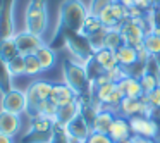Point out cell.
<instances>
[{
    "label": "cell",
    "mask_w": 160,
    "mask_h": 143,
    "mask_svg": "<svg viewBox=\"0 0 160 143\" xmlns=\"http://www.w3.org/2000/svg\"><path fill=\"white\" fill-rule=\"evenodd\" d=\"M64 79H66L67 86L78 95V98L93 97V93L90 91L93 83L88 78L86 69H84L83 64L74 62V60H66L64 62Z\"/></svg>",
    "instance_id": "6da1fadb"
},
{
    "label": "cell",
    "mask_w": 160,
    "mask_h": 143,
    "mask_svg": "<svg viewBox=\"0 0 160 143\" xmlns=\"http://www.w3.org/2000/svg\"><path fill=\"white\" fill-rule=\"evenodd\" d=\"M88 18V7L81 0H64L60 5V23L71 31L83 33L84 21Z\"/></svg>",
    "instance_id": "7a4b0ae2"
},
{
    "label": "cell",
    "mask_w": 160,
    "mask_h": 143,
    "mask_svg": "<svg viewBox=\"0 0 160 143\" xmlns=\"http://www.w3.org/2000/svg\"><path fill=\"white\" fill-rule=\"evenodd\" d=\"M48 26L47 0H29L26 9V31L42 36Z\"/></svg>",
    "instance_id": "3957f363"
},
{
    "label": "cell",
    "mask_w": 160,
    "mask_h": 143,
    "mask_svg": "<svg viewBox=\"0 0 160 143\" xmlns=\"http://www.w3.org/2000/svg\"><path fill=\"white\" fill-rule=\"evenodd\" d=\"M53 136H55V121L38 115L33 119L31 128L21 143H52Z\"/></svg>",
    "instance_id": "277c9868"
},
{
    "label": "cell",
    "mask_w": 160,
    "mask_h": 143,
    "mask_svg": "<svg viewBox=\"0 0 160 143\" xmlns=\"http://www.w3.org/2000/svg\"><path fill=\"white\" fill-rule=\"evenodd\" d=\"M52 90H53V84L48 83V81H35V83L29 84V88L26 90V97H28V114L31 119L38 117V109H40V104L45 100H48L50 95H52Z\"/></svg>",
    "instance_id": "5b68a950"
},
{
    "label": "cell",
    "mask_w": 160,
    "mask_h": 143,
    "mask_svg": "<svg viewBox=\"0 0 160 143\" xmlns=\"http://www.w3.org/2000/svg\"><path fill=\"white\" fill-rule=\"evenodd\" d=\"M64 40H66L67 47L71 49V52H72L74 55L78 57L79 64H83V66H84V64H86L90 59H93L95 50L91 49L90 40H88L86 35L67 29V31H66V36H64Z\"/></svg>",
    "instance_id": "8992f818"
},
{
    "label": "cell",
    "mask_w": 160,
    "mask_h": 143,
    "mask_svg": "<svg viewBox=\"0 0 160 143\" xmlns=\"http://www.w3.org/2000/svg\"><path fill=\"white\" fill-rule=\"evenodd\" d=\"M121 35H122V42L126 45H131V47H141L143 42H145V36H146V31L143 29V26L139 24L138 21L134 19H126L121 26Z\"/></svg>",
    "instance_id": "52a82bcc"
},
{
    "label": "cell",
    "mask_w": 160,
    "mask_h": 143,
    "mask_svg": "<svg viewBox=\"0 0 160 143\" xmlns=\"http://www.w3.org/2000/svg\"><path fill=\"white\" fill-rule=\"evenodd\" d=\"M98 18H100L102 24H103L105 28H108V29L110 28H119L126 19H129V9L117 0L115 4H112L110 7L105 9Z\"/></svg>",
    "instance_id": "ba28073f"
},
{
    "label": "cell",
    "mask_w": 160,
    "mask_h": 143,
    "mask_svg": "<svg viewBox=\"0 0 160 143\" xmlns=\"http://www.w3.org/2000/svg\"><path fill=\"white\" fill-rule=\"evenodd\" d=\"M2 110L5 112H12V114H19L28 110V97H26V91L22 90H11L7 93L2 95Z\"/></svg>",
    "instance_id": "9c48e42d"
},
{
    "label": "cell",
    "mask_w": 160,
    "mask_h": 143,
    "mask_svg": "<svg viewBox=\"0 0 160 143\" xmlns=\"http://www.w3.org/2000/svg\"><path fill=\"white\" fill-rule=\"evenodd\" d=\"M14 4L16 0H4L0 9V42L14 36Z\"/></svg>",
    "instance_id": "30bf717a"
},
{
    "label": "cell",
    "mask_w": 160,
    "mask_h": 143,
    "mask_svg": "<svg viewBox=\"0 0 160 143\" xmlns=\"http://www.w3.org/2000/svg\"><path fill=\"white\" fill-rule=\"evenodd\" d=\"M129 126H131L132 136H145V138H157V122L152 117H145V115H134L129 117Z\"/></svg>",
    "instance_id": "8fae6325"
},
{
    "label": "cell",
    "mask_w": 160,
    "mask_h": 143,
    "mask_svg": "<svg viewBox=\"0 0 160 143\" xmlns=\"http://www.w3.org/2000/svg\"><path fill=\"white\" fill-rule=\"evenodd\" d=\"M14 42L18 45V50L21 55H33V54L38 52V49L45 43L42 42V36L33 35L29 31H21L18 35H14Z\"/></svg>",
    "instance_id": "7c38bea8"
},
{
    "label": "cell",
    "mask_w": 160,
    "mask_h": 143,
    "mask_svg": "<svg viewBox=\"0 0 160 143\" xmlns=\"http://www.w3.org/2000/svg\"><path fill=\"white\" fill-rule=\"evenodd\" d=\"M64 129H66L67 135L74 136V138L81 140V141H86L88 136L91 135V131H93V129H91V124L86 121V117H84L83 114H78L71 122H67Z\"/></svg>",
    "instance_id": "4fadbf2b"
},
{
    "label": "cell",
    "mask_w": 160,
    "mask_h": 143,
    "mask_svg": "<svg viewBox=\"0 0 160 143\" xmlns=\"http://www.w3.org/2000/svg\"><path fill=\"white\" fill-rule=\"evenodd\" d=\"M21 129V115L12 112L0 110V133L14 138Z\"/></svg>",
    "instance_id": "5bb4252c"
},
{
    "label": "cell",
    "mask_w": 160,
    "mask_h": 143,
    "mask_svg": "<svg viewBox=\"0 0 160 143\" xmlns=\"http://www.w3.org/2000/svg\"><path fill=\"white\" fill-rule=\"evenodd\" d=\"M78 114H81V102L76 98V100H72L71 104L62 105V107L57 109L55 124H57V126H62V128H66L67 122H71Z\"/></svg>",
    "instance_id": "9a60e30c"
},
{
    "label": "cell",
    "mask_w": 160,
    "mask_h": 143,
    "mask_svg": "<svg viewBox=\"0 0 160 143\" xmlns=\"http://www.w3.org/2000/svg\"><path fill=\"white\" fill-rule=\"evenodd\" d=\"M78 95L67 86L66 83H57L53 84V90H52V95H50V100L57 105V107H62V105H67L71 104L72 100H76Z\"/></svg>",
    "instance_id": "2e32d148"
},
{
    "label": "cell",
    "mask_w": 160,
    "mask_h": 143,
    "mask_svg": "<svg viewBox=\"0 0 160 143\" xmlns=\"http://www.w3.org/2000/svg\"><path fill=\"white\" fill-rule=\"evenodd\" d=\"M108 136L114 140V143L129 140L131 138V126H129V121L124 117H115L114 122H112V126H110V129H108Z\"/></svg>",
    "instance_id": "e0dca14e"
},
{
    "label": "cell",
    "mask_w": 160,
    "mask_h": 143,
    "mask_svg": "<svg viewBox=\"0 0 160 143\" xmlns=\"http://www.w3.org/2000/svg\"><path fill=\"white\" fill-rule=\"evenodd\" d=\"M114 119H115V115L110 109H105V107L100 109V110L95 114V119H93V122H91V129H93L95 133H105V135H108V129H110Z\"/></svg>",
    "instance_id": "ac0fdd59"
},
{
    "label": "cell",
    "mask_w": 160,
    "mask_h": 143,
    "mask_svg": "<svg viewBox=\"0 0 160 143\" xmlns=\"http://www.w3.org/2000/svg\"><path fill=\"white\" fill-rule=\"evenodd\" d=\"M117 88L122 91L126 98H141L143 90H141V84H139V79L134 76H126L124 79H121L117 83Z\"/></svg>",
    "instance_id": "d6986e66"
},
{
    "label": "cell",
    "mask_w": 160,
    "mask_h": 143,
    "mask_svg": "<svg viewBox=\"0 0 160 143\" xmlns=\"http://www.w3.org/2000/svg\"><path fill=\"white\" fill-rule=\"evenodd\" d=\"M115 59H117V64L124 69L134 66L138 62V49L131 45H121L117 50H115Z\"/></svg>",
    "instance_id": "ffe728a7"
},
{
    "label": "cell",
    "mask_w": 160,
    "mask_h": 143,
    "mask_svg": "<svg viewBox=\"0 0 160 143\" xmlns=\"http://www.w3.org/2000/svg\"><path fill=\"white\" fill-rule=\"evenodd\" d=\"M93 59L97 60V64L105 71V73H108V71L114 69L115 66H119L117 59H115V50H110V49H100V50H97V52H95V55H93Z\"/></svg>",
    "instance_id": "44dd1931"
},
{
    "label": "cell",
    "mask_w": 160,
    "mask_h": 143,
    "mask_svg": "<svg viewBox=\"0 0 160 143\" xmlns=\"http://www.w3.org/2000/svg\"><path fill=\"white\" fill-rule=\"evenodd\" d=\"M11 90H14V86H12V73L9 69V62L0 54V93L4 95Z\"/></svg>",
    "instance_id": "7402d4cb"
},
{
    "label": "cell",
    "mask_w": 160,
    "mask_h": 143,
    "mask_svg": "<svg viewBox=\"0 0 160 143\" xmlns=\"http://www.w3.org/2000/svg\"><path fill=\"white\" fill-rule=\"evenodd\" d=\"M35 55L38 57L40 64H42V67H43V71H47V69H50V67H53V64H55V60H57L55 50H53L52 47H48V45H42Z\"/></svg>",
    "instance_id": "603a6c76"
},
{
    "label": "cell",
    "mask_w": 160,
    "mask_h": 143,
    "mask_svg": "<svg viewBox=\"0 0 160 143\" xmlns=\"http://www.w3.org/2000/svg\"><path fill=\"white\" fill-rule=\"evenodd\" d=\"M0 54H2V57H4L7 62L11 59H14L16 55H19V50H18V45H16V42H14V36L0 42Z\"/></svg>",
    "instance_id": "cb8c5ba5"
},
{
    "label": "cell",
    "mask_w": 160,
    "mask_h": 143,
    "mask_svg": "<svg viewBox=\"0 0 160 143\" xmlns=\"http://www.w3.org/2000/svg\"><path fill=\"white\" fill-rule=\"evenodd\" d=\"M121 45H124V42H122V35H121V29H119V28L107 29V36H105V49L117 50Z\"/></svg>",
    "instance_id": "d4e9b609"
},
{
    "label": "cell",
    "mask_w": 160,
    "mask_h": 143,
    "mask_svg": "<svg viewBox=\"0 0 160 143\" xmlns=\"http://www.w3.org/2000/svg\"><path fill=\"white\" fill-rule=\"evenodd\" d=\"M143 47L152 54V57H158L160 55V36L155 33H146Z\"/></svg>",
    "instance_id": "484cf974"
},
{
    "label": "cell",
    "mask_w": 160,
    "mask_h": 143,
    "mask_svg": "<svg viewBox=\"0 0 160 143\" xmlns=\"http://www.w3.org/2000/svg\"><path fill=\"white\" fill-rule=\"evenodd\" d=\"M102 28H105V26L102 24L100 18L88 12V18H86V21H84V26H83V35L90 36V35H93V33L100 31Z\"/></svg>",
    "instance_id": "4316f807"
},
{
    "label": "cell",
    "mask_w": 160,
    "mask_h": 143,
    "mask_svg": "<svg viewBox=\"0 0 160 143\" xmlns=\"http://www.w3.org/2000/svg\"><path fill=\"white\" fill-rule=\"evenodd\" d=\"M138 79H139V84H141V90H143V93H145V95L152 93V91L155 90V88H158V86H160L158 79H157L155 76H152V74L145 73V71H143V74L138 78Z\"/></svg>",
    "instance_id": "83f0119b"
},
{
    "label": "cell",
    "mask_w": 160,
    "mask_h": 143,
    "mask_svg": "<svg viewBox=\"0 0 160 143\" xmlns=\"http://www.w3.org/2000/svg\"><path fill=\"white\" fill-rule=\"evenodd\" d=\"M24 64H26V71L24 74H28V76H36V74H40L43 71L42 64H40L38 57L33 54V55H26L24 57Z\"/></svg>",
    "instance_id": "f1b7e54d"
},
{
    "label": "cell",
    "mask_w": 160,
    "mask_h": 143,
    "mask_svg": "<svg viewBox=\"0 0 160 143\" xmlns=\"http://www.w3.org/2000/svg\"><path fill=\"white\" fill-rule=\"evenodd\" d=\"M107 29L108 28H102L100 31H97V33H93V35L88 36L90 45H91V49H93L95 52L100 50V49H105V36H107Z\"/></svg>",
    "instance_id": "f546056e"
},
{
    "label": "cell",
    "mask_w": 160,
    "mask_h": 143,
    "mask_svg": "<svg viewBox=\"0 0 160 143\" xmlns=\"http://www.w3.org/2000/svg\"><path fill=\"white\" fill-rule=\"evenodd\" d=\"M115 2H117V0H91L90 5H88V12L93 14V16H100L105 9L110 7Z\"/></svg>",
    "instance_id": "4dcf8cb0"
},
{
    "label": "cell",
    "mask_w": 160,
    "mask_h": 143,
    "mask_svg": "<svg viewBox=\"0 0 160 143\" xmlns=\"http://www.w3.org/2000/svg\"><path fill=\"white\" fill-rule=\"evenodd\" d=\"M9 69H11L12 76H19V74H24L26 71V64H24V55H16L14 59L9 60Z\"/></svg>",
    "instance_id": "1f68e13d"
},
{
    "label": "cell",
    "mask_w": 160,
    "mask_h": 143,
    "mask_svg": "<svg viewBox=\"0 0 160 143\" xmlns=\"http://www.w3.org/2000/svg\"><path fill=\"white\" fill-rule=\"evenodd\" d=\"M115 86H117V83H112V81H108V83L102 84V86H97V98L100 104H105V100H107L108 97H110V93L115 90Z\"/></svg>",
    "instance_id": "d6a6232c"
},
{
    "label": "cell",
    "mask_w": 160,
    "mask_h": 143,
    "mask_svg": "<svg viewBox=\"0 0 160 143\" xmlns=\"http://www.w3.org/2000/svg\"><path fill=\"white\" fill-rule=\"evenodd\" d=\"M107 74H108V78H110V81H112V83H119V81H121V79H124L126 76H129V74H128V71H126L124 67H121V66H115L114 69H110Z\"/></svg>",
    "instance_id": "836d02e7"
},
{
    "label": "cell",
    "mask_w": 160,
    "mask_h": 143,
    "mask_svg": "<svg viewBox=\"0 0 160 143\" xmlns=\"http://www.w3.org/2000/svg\"><path fill=\"white\" fill-rule=\"evenodd\" d=\"M84 143H114V140H112L108 135H105V133H95V131H91V135L88 136V140Z\"/></svg>",
    "instance_id": "e575fe53"
},
{
    "label": "cell",
    "mask_w": 160,
    "mask_h": 143,
    "mask_svg": "<svg viewBox=\"0 0 160 143\" xmlns=\"http://www.w3.org/2000/svg\"><path fill=\"white\" fill-rule=\"evenodd\" d=\"M145 97H146L148 104L152 105L153 109H158V107H160V86H158V88H155V90H153L152 93L145 95Z\"/></svg>",
    "instance_id": "d590c367"
},
{
    "label": "cell",
    "mask_w": 160,
    "mask_h": 143,
    "mask_svg": "<svg viewBox=\"0 0 160 143\" xmlns=\"http://www.w3.org/2000/svg\"><path fill=\"white\" fill-rule=\"evenodd\" d=\"M150 5H153V0H136V7H139V9H148Z\"/></svg>",
    "instance_id": "8d00e7d4"
},
{
    "label": "cell",
    "mask_w": 160,
    "mask_h": 143,
    "mask_svg": "<svg viewBox=\"0 0 160 143\" xmlns=\"http://www.w3.org/2000/svg\"><path fill=\"white\" fill-rule=\"evenodd\" d=\"M134 143H157L153 138H145V136H132Z\"/></svg>",
    "instance_id": "74e56055"
},
{
    "label": "cell",
    "mask_w": 160,
    "mask_h": 143,
    "mask_svg": "<svg viewBox=\"0 0 160 143\" xmlns=\"http://www.w3.org/2000/svg\"><path fill=\"white\" fill-rule=\"evenodd\" d=\"M119 2L124 4L128 9H131V7H134V5H136V0H119Z\"/></svg>",
    "instance_id": "f35d334b"
},
{
    "label": "cell",
    "mask_w": 160,
    "mask_h": 143,
    "mask_svg": "<svg viewBox=\"0 0 160 143\" xmlns=\"http://www.w3.org/2000/svg\"><path fill=\"white\" fill-rule=\"evenodd\" d=\"M0 143H12V138L4 135V133H0Z\"/></svg>",
    "instance_id": "ab89813d"
},
{
    "label": "cell",
    "mask_w": 160,
    "mask_h": 143,
    "mask_svg": "<svg viewBox=\"0 0 160 143\" xmlns=\"http://www.w3.org/2000/svg\"><path fill=\"white\" fill-rule=\"evenodd\" d=\"M119 143H134V141H132V136H131L129 140H126V141H119Z\"/></svg>",
    "instance_id": "60d3db41"
},
{
    "label": "cell",
    "mask_w": 160,
    "mask_h": 143,
    "mask_svg": "<svg viewBox=\"0 0 160 143\" xmlns=\"http://www.w3.org/2000/svg\"><path fill=\"white\" fill-rule=\"evenodd\" d=\"M2 2H4V0H0V9H2Z\"/></svg>",
    "instance_id": "b9f144b4"
},
{
    "label": "cell",
    "mask_w": 160,
    "mask_h": 143,
    "mask_svg": "<svg viewBox=\"0 0 160 143\" xmlns=\"http://www.w3.org/2000/svg\"><path fill=\"white\" fill-rule=\"evenodd\" d=\"M155 2H158V0H153V4H155Z\"/></svg>",
    "instance_id": "7bdbcfd3"
}]
</instances>
